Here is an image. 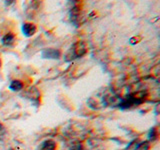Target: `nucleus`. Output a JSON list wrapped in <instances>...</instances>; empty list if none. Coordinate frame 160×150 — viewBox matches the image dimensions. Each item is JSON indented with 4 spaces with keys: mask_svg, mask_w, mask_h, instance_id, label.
<instances>
[{
    "mask_svg": "<svg viewBox=\"0 0 160 150\" xmlns=\"http://www.w3.org/2000/svg\"><path fill=\"white\" fill-rule=\"evenodd\" d=\"M158 137V131H157V129L153 127L149 130V132H148V139L149 140H152V141H154V140H156Z\"/></svg>",
    "mask_w": 160,
    "mask_h": 150,
    "instance_id": "8",
    "label": "nucleus"
},
{
    "mask_svg": "<svg viewBox=\"0 0 160 150\" xmlns=\"http://www.w3.org/2000/svg\"><path fill=\"white\" fill-rule=\"evenodd\" d=\"M87 52V46L84 41H77L74 43L71 48L68 50V52L65 55L66 61H71L73 59H76L79 57H82Z\"/></svg>",
    "mask_w": 160,
    "mask_h": 150,
    "instance_id": "2",
    "label": "nucleus"
},
{
    "mask_svg": "<svg viewBox=\"0 0 160 150\" xmlns=\"http://www.w3.org/2000/svg\"><path fill=\"white\" fill-rule=\"evenodd\" d=\"M61 56V52L55 48H45L41 51V57L44 59H58Z\"/></svg>",
    "mask_w": 160,
    "mask_h": 150,
    "instance_id": "3",
    "label": "nucleus"
},
{
    "mask_svg": "<svg viewBox=\"0 0 160 150\" xmlns=\"http://www.w3.org/2000/svg\"><path fill=\"white\" fill-rule=\"evenodd\" d=\"M0 66H1V60H0Z\"/></svg>",
    "mask_w": 160,
    "mask_h": 150,
    "instance_id": "11",
    "label": "nucleus"
},
{
    "mask_svg": "<svg viewBox=\"0 0 160 150\" xmlns=\"http://www.w3.org/2000/svg\"><path fill=\"white\" fill-rule=\"evenodd\" d=\"M55 149H56V143L51 139L45 140L44 142L41 143L39 148V150H55Z\"/></svg>",
    "mask_w": 160,
    "mask_h": 150,
    "instance_id": "6",
    "label": "nucleus"
},
{
    "mask_svg": "<svg viewBox=\"0 0 160 150\" xmlns=\"http://www.w3.org/2000/svg\"><path fill=\"white\" fill-rule=\"evenodd\" d=\"M149 148H150V143L148 141H142L137 145L135 150H149Z\"/></svg>",
    "mask_w": 160,
    "mask_h": 150,
    "instance_id": "9",
    "label": "nucleus"
},
{
    "mask_svg": "<svg viewBox=\"0 0 160 150\" xmlns=\"http://www.w3.org/2000/svg\"><path fill=\"white\" fill-rule=\"evenodd\" d=\"M9 88L12 91H20L23 88V83L20 80H12L9 85Z\"/></svg>",
    "mask_w": 160,
    "mask_h": 150,
    "instance_id": "7",
    "label": "nucleus"
},
{
    "mask_svg": "<svg viewBox=\"0 0 160 150\" xmlns=\"http://www.w3.org/2000/svg\"><path fill=\"white\" fill-rule=\"evenodd\" d=\"M145 95H146V93H145L144 91L132 93V94L128 95L125 99H122L121 102H120L118 105L121 109H127V108H130L132 106H135V105L138 106L139 104H141L144 101Z\"/></svg>",
    "mask_w": 160,
    "mask_h": 150,
    "instance_id": "1",
    "label": "nucleus"
},
{
    "mask_svg": "<svg viewBox=\"0 0 160 150\" xmlns=\"http://www.w3.org/2000/svg\"><path fill=\"white\" fill-rule=\"evenodd\" d=\"M5 134H6V128L4 127L3 124L0 123V138H2Z\"/></svg>",
    "mask_w": 160,
    "mask_h": 150,
    "instance_id": "10",
    "label": "nucleus"
},
{
    "mask_svg": "<svg viewBox=\"0 0 160 150\" xmlns=\"http://www.w3.org/2000/svg\"><path fill=\"white\" fill-rule=\"evenodd\" d=\"M1 42L2 44L4 45V46H12V45L14 44L15 42V36H14V34L12 33H7V34H5L2 40H1Z\"/></svg>",
    "mask_w": 160,
    "mask_h": 150,
    "instance_id": "5",
    "label": "nucleus"
},
{
    "mask_svg": "<svg viewBox=\"0 0 160 150\" xmlns=\"http://www.w3.org/2000/svg\"><path fill=\"white\" fill-rule=\"evenodd\" d=\"M36 31H37V27L33 23L26 22L22 25V32L26 37H31L32 35L36 33Z\"/></svg>",
    "mask_w": 160,
    "mask_h": 150,
    "instance_id": "4",
    "label": "nucleus"
}]
</instances>
